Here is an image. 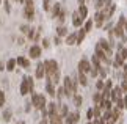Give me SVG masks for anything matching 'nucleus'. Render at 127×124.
Here are the masks:
<instances>
[{
    "label": "nucleus",
    "instance_id": "obj_1",
    "mask_svg": "<svg viewBox=\"0 0 127 124\" xmlns=\"http://www.w3.org/2000/svg\"><path fill=\"white\" fill-rule=\"evenodd\" d=\"M63 86H64L67 97H74V94L77 93V80H74L71 77H64L63 79Z\"/></svg>",
    "mask_w": 127,
    "mask_h": 124
},
{
    "label": "nucleus",
    "instance_id": "obj_2",
    "mask_svg": "<svg viewBox=\"0 0 127 124\" xmlns=\"http://www.w3.org/2000/svg\"><path fill=\"white\" fill-rule=\"evenodd\" d=\"M32 102L38 110H42V108H46V105H47L46 97H44L42 94H36V93H32Z\"/></svg>",
    "mask_w": 127,
    "mask_h": 124
},
{
    "label": "nucleus",
    "instance_id": "obj_3",
    "mask_svg": "<svg viewBox=\"0 0 127 124\" xmlns=\"http://www.w3.org/2000/svg\"><path fill=\"white\" fill-rule=\"evenodd\" d=\"M28 93H33V80L30 77H25L21 83V94L22 96H27Z\"/></svg>",
    "mask_w": 127,
    "mask_h": 124
},
{
    "label": "nucleus",
    "instance_id": "obj_4",
    "mask_svg": "<svg viewBox=\"0 0 127 124\" xmlns=\"http://www.w3.org/2000/svg\"><path fill=\"white\" fill-rule=\"evenodd\" d=\"M24 16H25V19H28V21H32V19L35 17V6H33V0H25Z\"/></svg>",
    "mask_w": 127,
    "mask_h": 124
},
{
    "label": "nucleus",
    "instance_id": "obj_5",
    "mask_svg": "<svg viewBox=\"0 0 127 124\" xmlns=\"http://www.w3.org/2000/svg\"><path fill=\"white\" fill-rule=\"evenodd\" d=\"M126 58H127V49L126 47H119L118 53H116V58H115V66H123Z\"/></svg>",
    "mask_w": 127,
    "mask_h": 124
},
{
    "label": "nucleus",
    "instance_id": "obj_6",
    "mask_svg": "<svg viewBox=\"0 0 127 124\" xmlns=\"http://www.w3.org/2000/svg\"><path fill=\"white\" fill-rule=\"evenodd\" d=\"M44 64H46V76H47V77L52 76L53 72L58 71V63H57L55 60H47Z\"/></svg>",
    "mask_w": 127,
    "mask_h": 124
},
{
    "label": "nucleus",
    "instance_id": "obj_7",
    "mask_svg": "<svg viewBox=\"0 0 127 124\" xmlns=\"http://www.w3.org/2000/svg\"><path fill=\"white\" fill-rule=\"evenodd\" d=\"M115 9H116V6H115V3H113V2H108V3H107V5H105L104 8L100 9V11L104 13V16H105V19H110V17H111V14L115 13Z\"/></svg>",
    "mask_w": 127,
    "mask_h": 124
},
{
    "label": "nucleus",
    "instance_id": "obj_8",
    "mask_svg": "<svg viewBox=\"0 0 127 124\" xmlns=\"http://www.w3.org/2000/svg\"><path fill=\"white\" fill-rule=\"evenodd\" d=\"M91 68H93V64L88 61V60H80V61H79V71H80V72L88 74V72L91 71Z\"/></svg>",
    "mask_w": 127,
    "mask_h": 124
},
{
    "label": "nucleus",
    "instance_id": "obj_9",
    "mask_svg": "<svg viewBox=\"0 0 127 124\" xmlns=\"http://www.w3.org/2000/svg\"><path fill=\"white\" fill-rule=\"evenodd\" d=\"M123 88H121V86H116V88H113V90H111V101H113V102H116V101H118V99H121V97H123Z\"/></svg>",
    "mask_w": 127,
    "mask_h": 124
},
{
    "label": "nucleus",
    "instance_id": "obj_10",
    "mask_svg": "<svg viewBox=\"0 0 127 124\" xmlns=\"http://www.w3.org/2000/svg\"><path fill=\"white\" fill-rule=\"evenodd\" d=\"M104 21H107L105 16H104V13H102V11H97L94 14V24H96L97 27H102V25H104Z\"/></svg>",
    "mask_w": 127,
    "mask_h": 124
},
{
    "label": "nucleus",
    "instance_id": "obj_11",
    "mask_svg": "<svg viewBox=\"0 0 127 124\" xmlns=\"http://www.w3.org/2000/svg\"><path fill=\"white\" fill-rule=\"evenodd\" d=\"M80 120V115L79 113H67L66 116V124H77Z\"/></svg>",
    "mask_w": 127,
    "mask_h": 124
},
{
    "label": "nucleus",
    "instance_id": "obj_12",
    "mask_svg": "<svg viewBox=\"0 0 127 124\" xmlns=\"http://www.w3.org/2000/svg\"><path fill=\"white\" fill-rule=\"evenodd\" d=\"M28 53H30V58H39V57H41V47L35 44V46H32V47H30Z\"/></svg>",
    "mask_w": 127,
    "mask_h": 124
},
{
    "label": "nucleus",
    "instance_id": "obj_13",
    "mask_svg": "<svg viewBox=\"0 0 127 124\" xmlns=\"http://www.w3.org/2000/svg\"><path fill=\"white\" fill-rule=\"evenodd\" d=\"M83 21H85V19L80 16V13H79V11H75L74 14H72V24H74V27H80Z\"/></svg>",
    "mask_w": 127,
    "mask_h": 124
},
{
    "label": "nucleus",
    "instance_id": "obj_14",
    "mask_svg": "<svg viewBox=\"0 0 127 124\" xmlns=\"http://www.w3.org/2000/svg\"><path fill=\"white\" fill-rule=\"evenodd\" d=\"M49 123L50 124H63V116H60L58 113L49 115Z\"/></svg>",
    "mask_w": 127,
    "mask_h": 124
},
{
    "label": "nucleus",
    "instance_id": "obj_15",
    "mask_svg": "<svg viewBox=\"0 0 127 124\" xmlns=\"http://www.w3.org/2000/svg\"><path fill=\"white\" fill-rule=\"evenodd\" d=\"M44 76H46V64L39 63L36 66V79H42Z\"/></svg>",
    "mask_w": 127,
    "mask_h": 124
},
{
    "label": "nucleus",
    "instance_id": "obj_16",
    "mask_svg": "<svg viewBox=\"0 0 127 124\" xmlns=\"http://www.w3.org/2000/svg\"><path fill=\"white\" fill-rule=\"evenodd\" d=\"M66 44L67 46H74V44H77V33H71L66 36Z\"/></svg>",
    "mask_w": 127,
    "mask_h": 124
},
{
    "label": "nucleus",
    "instance_id": "obj_17",
    "mask_svg": "<svg viewBox=\"0 0 127 124\" xmlns=\"http://www.w3.org/2000/svg\"><path fill=\"white\" fill-rule=\"evenodd\" d=\"M121 112H123L121 108L113 107V108H111V120H113V121H118L119 118H121Z\"/></svg>",
    "mask_w": 127,
    "mask_h": 124
},
{
    "label": "nucleus",
    "instance_id": "obj_18",
    "mask_svg": "<svg viewBox=\"0 0 127 124\" xmlns=\"http://www.w3.org/2000/svg\"><path fill=\"white\" fill-rule=\"evenodd\" d=\"M46 91L49 93V96H57V91H55V85L52 82L47 80V85H46Z\"/></svg>",
    "mask_w": 127,
    "mask_h": 124
},
{
    "label": "nucleus",
    "instance_id": "obj_19",
    "mask_svg": "<svg viewBox=\"0 0 127 124\" xmlns=\"http://www.w3.org/2000/svg\"><path fill=\"white\" fill-rule=\"evenodd\" d=\"M17 64L27 69V68H30V60H27L25 57H19V58H17Z\"/></svg>",
    "mask_w": 127,
    "mask_h": 124
},
{
    "label": "nucleus",
    "instance_id": "obj_20",
    "mask_svg": "<svg viewBox=\"0 0 127 124\" xmlns=\"http://www.w3.org/2000/svg\"><path fill=\"white\" fill-rule=\"evenodd\" d=\"M111 102H113L111 99H104L99 105H100V108H104V110H110V108H113L111 107Z\"/></svg>",
    "mask_w": 127,
    "mask_h": 124
},
{
    "label": "nucleus",
    "instance_id": "obj_21",
    "mask_svg": "<svg viewBox=\"0 0 127 124\" xmlns=\"http://www.w3.org/2000/svg\"><path fill=\"white\" fill-rule=\"evenodd\" d=\"M47 112H49V115H53V113H58V105L55 102H50L47 105Z\"/></svg>",
    "mask_w": 127,
    "mask_h": 124
},
{
    "label": "nucleus",
    "instance_id": "obj_22",
    "mask_svg": "<svg viewBox=\"0 0 127 124\" xmlns=\"http://www.w3.org/2000/svg\"><path fill=\"white\" fill-rule=\"evenodd\" d=\"M67 113H69V112H67V105H63V104H61V105H58V115H60V116L66 118Z\"/></svg>",
    "mask_w": 127,
    "mask_h": 124
},
{
    "label": "nucleus",
    "instance_id": "obj_23",
    "mask_svg": "<svg viewBox=\"0 0 127 124\" xmlns=\"http://www.w3.org/2000/svg\"><path fill=\"white\" fill-rule=\"evenodd\" d=\"M86 33H88V32L85 30V28H80V32H77V44H80L82 41H83Z\"/></svg>",
    "mask_w": 127,
    "mask_h": 124
},
{
    "label": "nucleus",
    "instance_id": "obj_24",
    "mask_svg": "<svg viewBox=\"0 0 127 124\" xmlns=\"http://www.w3.org/2000/svg\"><path fill=\"white\" fill-rule=\"evenodd\" d=\"M16 64H17V60H14V58H11V60H8L6 63V71H14V68H16Z\"/></svg>",
    "mask_w": 127,
    "mask_h": 124
},
{
    "label": "nucleus",
    "instance_id": "obj_25",
    "mask_svg": "<svg viewBox=\"0 0 127 124\" xmlns=\"http://www.w3.org/2000/svg\"><path fill=\"white\" fill-rule=\"evenodd\" d=\"M104 99H105V97H104V93H102V91H99V93H96L94 96H93V101H94L96 104H100L102 101H104Z\"/></svg>",
    "mask_w": 127,
    "mask_h": 124
},
{
    "label": "nucleus",
    "instance_id": "obj_26",
    "mask_svg": "<svg viewBox=\"0 0 127 124\" xmlns=\"http://www.w3.org/2000/svg\"><path fill=\"white\" fill-rule=\"evenodd\" d=\"M79 13H80V16L83 17V19H86V16H88V8L85 6L83 3H80V6H79Z\"/></svg>",
    "mask_w": 127,
    "mask_h": 124
},
{
    "label": "nucleus",
    "instance_id": "obj_27",
    "mask_svg": "<svg viewBox=\"0 0 127 124\" xmlns=\"http://www.w3.org/2000/svg\"><path fill=\"white\" fill-rule=\"evenodd\" d=\"M79 82H80V85H83V86H86V85H88L86 74H85V72H80V71H79Z\"/></svg>",
    "mask_w": 127,
    "mask_h": 124
},
{
    "label": "nucleus",
    "instance_id": "obj_28",
    "mask_svg": "<svg viewBox=\"0 0 127 124\" xmlns=\"http://www.w3.org/2000/svg\"><path fill=\"white\" fill-rule=\"evenodd\" d=\"M60 9H61V5L60 3H55V5H53V11H52L53 13V17H58V16H60V13H61Z\"/></svg>",
    "mask_w": 127,
    "mask_h": 124
},
{
    "label": "nucleus",
    "instance_id": "obj_29",
    "mask_svg": "<svg viewBox=\"0 0 127 124\" xmlns=\"http://www.w3.org/2000/svg\"><path fill=\"white\" fill-rule=\"evenodd\" d=\"M108 2H111V0H97V2H96V8H97V9H102Z\"/></svg>",
    "mask_w": 127,
    "mask_h": 124
},
{
    "label": "nucleus",
    "instance_id": "obj_30",
    "mask_svg": "<svg viewBox=\"0 0 127 124\" xmlns=\"http://www.w3.org/2000/svg\"><path fill=\"white\" fill-rule=\"evenodd\" d=\"M115 104H116V107H118V108H121V110H124V108H126V102H124V97L118 99V101H116Z\"/></svg>",
    "mask_w": 127,
    "mask_h": 124
},
{
    "label": "nucleus",
    "instance_id": "obj_31",
    "mask_svg": "<svg viewBox=\"0 0 127 124\" xmlns=\"http://www.w3.org/2000/svg\"><path fill=\"white\" fill-rule=\"evenodd\" d=\"M74 104H75V107L82 105V96L80 94H74Z\"/></svg>",
    "mask_w": 127,
    "mask_h": 124
},
{
    "label": "nucleus",
    "instance_id": "obj_32",
    "mask_svg": "<svg viewBox=\"0 0 127 124\" xmlns=\"http://www.w3.org/2000/svg\"><path fill=\"white\" fill-rule=\"evenodd\" d=\"M57 96H58V97H60V99L66 96V91H64V86H60V88H58V90H57Z\"/></svg>",
    "mask_w": 127,
    "mask_h": 124
},
{
    "label": "nucleus",
    "instance_id": "obj_33",
    "mask_svg": "<svg viewBox=\"0 0 127 124\" xmlns=\"http://www.w3.org/2000/svg\"><path fill=\"white\" fill-rule=\"evenodd\" d=\"M57 33H58V36H66V35H67V30H66V27H58Z\"/></svg>",
    "mask_w": 127,
    "mask_h": 124
},
{
    "label": "nucleus",
    "instance_id": "obj_34",
    "mask_svg": "<svg viewBox=\"0 0 127 124\" xmlns=\"http://www.w3.org/2000/svg\"><path fill=\"white\" fill-rule=\"evenodd\" d=\"M96 88H97L99 91H102V90H104V88H105V83H104V80H97V82H96Z\"/></svg>",
    "mask_w": 127,
    "mask_h": 124
},
{
    "label": "nucleus",
    "instance_id": "obj_35",
    "mask_svg": "<svg viewBox=\"0 0 127 124\" xmlns=\"http://www.w3.org/2000/svg\"><path fill=\"white\" fill-rule=\"evenodd\" d=\"M3 120L5 121H9V120H11V110H9V108H6V112L3 113Z\"/></svg>",
    "mask_w": 127,
    "mask_h": 124
},
{
    "label": "nucleus",
    "instance_id": "obj_36",
    "mask_svg": "<svg viewBox=\"0 0 127 124\" xmlns=\"http://www.w3.org/2000/svg\"><path fill=\"white\" fill-rule=\"evenodd\" d=\"M93 24H94L93 21H86V24H85V27H83V28H85L86 32H90L91 28H93Z\"/></svg>",
    "mask_w": 127,
    "mask_h": 124
},
{
    "label": "nucleus",
    "instance_id": "obj_37",
    "mask_svg": "<svg viewBox=\"0 0 127 124\" xmlns=\"http://www.w3.org/2000/svg\"><path fill=\"white\" fill-rule=\"evenodd\" d=\"M3 105H5V93L0 91V107H3Z\"/></svg>",
    "mask_w": 127,
    "mask_h": 124
},
{
    "label": "nucleus",
    "instance_id": "obj_38",
    "mask_svg": "<svg viewBox=\"0 0 127 124\" xmlns=\"http://www.w3.org/2000/svg\"><path fill=\"white\" fill-rule=\"evenodd\" d=\"M86 116H88V120H93V118H94V110H93V108H90V110H88V113H86Z\"/></svg>",
    "mask_w": 127,
    "mask_h": 124
},
{
    "label": "nucleus",
    "instance_id": "obj_39",
    "mask_svg": "<svg viewBox=\"0 0 127 124\" xmlns=\"http://www.w3.org/2000/svg\"><path fill=\"white\" fill-rule=\"evenodd\" d=\"M111 86H113V82H111V80H107V82H105V88H104V90H111Z\"/></svg>",
    "mask_w": 127,
    "mask_h": 124
},
{
    "label": "nucleus",
    "instance_id": "obj_40",
    "mask_svg": "<svg viewBox=\"0 0 127 124\" xmlns=\"http://www.w3.org/2000/svg\"><path fill=\"white\" fill-rule=\"evenodd\" d=\"M49 3H50V0H44V5H42V6H44L46 11H49V8H50V5H49Z\"/></svg>",
    "mask_w": 127,
    "mask_h": 124
},
{
    "label": "nucleus",
    "instance_id": "obj_41",
    "mask_svg": "<svg viewBox=\"0 0 127 124\" xmlns=\"http://www.w3.org/2000/svg\"><path fill=\"white\" fill-rule=\"evenodd\" d=\"M121 88L124 90V93H127V80H126V79L123 80V83H121Z\"/></svg>",
    "mask_w": 127,
    "mask_h": 124
},
{
    "label": "nucleus",
    "instance_id": "obj_42",
    "mask_svg": "<svg viewBox=\"0 0 127 124\" xmlns=\"http://www.w3.org/2000/svg\"><path fill=\"white\" fill-rule=\"evenodd\" d=\"M39 124H49V118H42Z\"/></svg>",
    "mask_w": 127,
    "mask_h": 124
},
{
    "label": "nucleus",
    "instance_id": "obj_43",
    "mask_svg": "<svg viewBox=\"0 0 127 124\" xmlns=\"http://www.w3.org/2000/svg\"><path fill=\"white\" fill-rule=\"evenodd\" d=\"M123 68H124L123 71H124V79H126L127 77V66H126V64H123Z\"/></svg>",
    "mask_w": 127,
    "mask_h": 124
},
{
    "label": "nucleus",
    "instance_id": "obj_44",
    "mask_svg": "<svg viewBox=\"0 0 127 124\" xmlns=\"http://www.w3.org/2000/svg\"><path fill=\"white\" fill-rule=\"evenodd\" d=\"M42 42H44V44H42V46H44V47H47V46H49V41H47V39H44V41H42Z\"/></svg>",
    "mask_w": 127,
    "mask_h": 124
},
{
    "label": "nucleus",
    "instance_id": "obj_45",
    "mask_svg": "<svg viewBox=\"0 0 127 124\" xmlns=\"http://www.w3.org/2000/svg\"><path fill=\"white\" fill-rule=\"evenodd\" d=\"M116 121H113V120H108V121H105V124H115Z\"/></svg>",
    "mask_w": 127,
    "mask_h": 124
},
{
    "label": "nucleus",
    "instance_id": "obj_46",
    "mask_svg": "<svg viewBox=\"0 0 127 124\" xmlns=\"http://www.w3.org/2000/svg\"><path fill=\"white\" fill-rule=\"evenodd\" d=\"M124 102H126V108H127V94L124 96Z\"/></svg>",
    "mask_w": 127,
    "mask_h": 124
},
{
    "label": "nucleus",
    "instance_id": "obj_47",
    "mask_svg": "<svg viewBox=\"0 0 127 124\" xmlns=\"http://www.w3.org/2000/svg\"><path fill=\"white\" fill-rule=\"evenodd\" d=\"M3 69H5V68H3V64L0 63V71H3Z\"/></svg>",
    "mask_w": 127,
    "mask_h": 124
},
{
    "label": "nucleus",
    "instance_id": "obj_48",
    "mask_svg": "<svg viewBox=\"0 0 127 124\" xmlns=\"http://www.w3.org/2000/svg\"><path fill=\"white\" fill-rule=\"evenodd\" d=\"M124 30L127 32V21H126V25H124Z\"/></svg>",
    "mask_w": 127,
    "mask_h": 124
},
{
    "label": "nucleus",
    "instance_id": "obj_49",
    "mask_svg": "<svg viewBox=\"0 0 127 124\" xmlns=\"http://www.w3.org/2000/svg\"><path fill=\"white\" fill-rule=\"evenodd\" d=\"M17 124H25V123H24V121H19V123H17Z\"/></svg>",
    "mask_w": 127,
    "mask_h": 124
},
{
    "label": "nucleus",
    "instance_id": "obj_50",
    "mask_svg": "<svg viewBox=\"0 0 127 124\" xmlns=\"http://www.w3.org/2000/svg\"><path fill=\"white\" fill-rule=\"evenodd\" d=\"M85 2V0H79V3H83Z\"/></svg>",
    "mask_w": 127,
    "mask_h": 124
},
{
    "label": "nucleus",
    "instance_id": "obj_51",
    "mask_svg": "<svg viewBox=\"0 0 127 124\" xmlns=\"http://www.w3.org/2000/svg\"><path fill=\"white\" fill-rule=\"evenodd\" d=\"M86 124H93V123H91V121H90V123H86Z\"/></svg>",
    "mask_w": 127,
    "mask_h": 124
},
{
    "label": "nucleus",
    "instance_id": "obj_52",
    "mask_svg": "<svg viewBox=\"0 0 127 124\" xmlns=\"http://www.w3.org/2000/svg\"><path fill=\"white\" fill-rule=\"evenodd\" d=\"M21 2H25V0H21Z\"/></svg>",
    "mask_w": 127,
    "mask_h": 124
},
{
    "label": "nucleus",
    "instance_id": "obj_53",
    "mask_svg": "<svg viewBox=\"0 0 127 124\" xmlns=\"http://www.w3.org/2000/svg\"><path fill=\"white\" fill-rule=\"evenodd\" d=\"M16 2H21V0H16Z\"/></svg>",
    "mask_w": 127,
    "mask_h": 124
},
{
    "label": "nucleus",
    "instance_id": "obj_54",
    "mask_svg": "<svg viewBox=\"0 0 127 124\" xmlns=\"http://www.w3.org/2000/svg\"><path fill=\"white\" fill-rule=\"evenodd\" d=\"M0 2H2V0H0Z\"/></svg>",
    "mask_w": 127,
    "mask_h": 124
}]
</instances>
